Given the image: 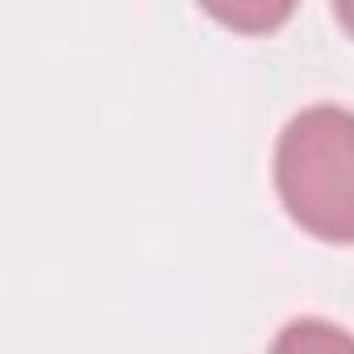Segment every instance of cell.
Masks as SVG:
<instances>
[{"mask_svg":"<svg viewBox=\"0 0 354 354\" xmlns=\"http://www.w3.org/2000/svg\"><path fill=\"white\" fill-rule=\"evenodd\" d=\"M275 192L321 242H354V109L308 104L275 138Z\"/></svg>","mask_w":354,"mask_h":354,"instance_id":"cell-1","label":"cell"},{"mask_svg":"<svg viewBox=\"0 0 354 354\" xmlns=\"http://www.w3.org/2000/svg\"><path fill=\"white\" fill-rule=\"evenodd\" d=\"M267 354H354V333L325 317H296L271 337Z\"/></svg>","mask_w":354,"mask_h":354,"instance_id":"cell-2","label":"cell"},{"mask_svg":"<svg viewBox=\"0 0 354 354\" xmlns=\"http://www.w3.org/2000/svg\"><path fill=\"white\" fill-rule=\"evenodd\" d=\"M213 13L221 17V21H230V26H242V30H250V34H263V30H271L275 21H283L288 13H292V5L288 0H279V5H263V0H254V5H213Z\"/></svg>","mask_w":354,"mask_h":354,"instance_id":"cell-3","label":"cell"},{"mask_svg":"<svg viewBox=\"0 0 354 354\" xmlns=\"http://www.w3.org/2000/svg\"><path fill=\"white\" fill-rule=\"evenodd\" d=\"M333 9H337V17L346 21V30L354 34V0H337V5H333Z\"/></svg>","mask_w":354,"mask_h":354,"instance_id":"cell-4","label":"cell"}]
</instances>
